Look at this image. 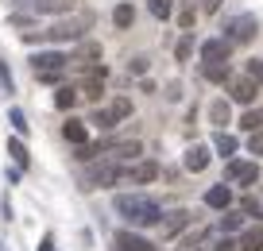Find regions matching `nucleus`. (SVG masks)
<instances>
[{
	"mask_svg": "<svg viewBox=\"0 0 263 251\" xmlns=\"http://www.w3.org/2000/svg\"><path fill=\"white\" fill-rule=\"evenodd\" d=\"M39 251H54V243H50V240H43V243H39Z\"/></svg>",
	"mask_w": 263,
	"mask_h": 251,
	"instance_id": "obj_41",
	"label": "nucleus"
},
{
	"mask_svg": "<svg viewBox=\"0 0 263 251\" xmlns=\"http://www.w3.org/2000/svg\"><path fill=\"white\" fill-rule=\"evenodd\" d=\"M8 120H12V128H16V136H27V116L20 112V108H12Z\"/></svg>",
	"mask_w": 263,
	"mask_h": 251,
	"instance_id": "obj_32",
	"label": "nucleus"
},
{
	"mask_svg": "<svg viewBox=\"0 0 263 251\" xmlns=\"http://www.w3.org/2000/svg\"><path fill=\"white\" fill-rule=\"evenodd\" d=\"M128 70L136 73V78H140V73H147V58H132V62H128Z\"/></svg>",
	"mask_w": 263,
	"mask_h": 251,
	"instance_id": "obj_38",
	"label": "nucleus"
},
{
	"mask_svg": "<svg viewBox=\"0 0 263 251\" xmlns=\"http://www.w3.org/2000/svg\"><path fill=\"white\" fill-rule=\"evenodd\" d=\"M229 50H232V43L224 39V35H217V39H205V43H201V66L229 62Z\"/></svg>",
	"mask_w": 263,
	"mask_h": 251,
	"instance_id": "obj_7",
	"label": "nucleus"
},
{
	"mask_svg": "<svg viewBox=\"0 0 263 251\" xmlns=\"http://www.w3.org/2000/svg\"><path fill=\"white\" fill-rule=\"evenodd\" d=\"M194 24H197V8L186 4V8L178 12V27H182V31H194Z\"/></svg>",
	"mask_w": 263,
	"mask_h": 251,
	"instance_id": "obj_29",
	"label": "nucleus"
},
{
	"mask_svg": "<svg viewBox=\"0 0 263 251\" xmlns=\"http://www.w3.org/2000/svg\"><path fill=\"white\" fill-rule=\"evenodd\" d=\"M54 105L62 108V112H70V108L78 105V85H62V89L54 93Z\"/></svg>",
	"mask_w": 263,
	"mask_h": 251,
	"instance_id": "obj_22",
	"label": "nucleus"
},
{
	"mask_svg": "<svg viewBox=\"0 0 263 251\" xmlns=\"http://www.w3.org/2000/svg\"><path fill=\"white\" fill-rule=\"evenodd\" d=\"M182 162H186V170H190V174H201V170L209 166V147L194 143V147L186 151V159H182Z\"/></svg>",
	"mask_w": 263,
	"mask_h": 251,
	"instance_id": "obj_14",
	"label": "nucleus"
},
{
	"mask_svg": "<svg viewBox=\"0 0 263 251\" xmlns=\"http://www.w3.org/2000/svg\"><path fill=\"white\" fill-rule=\"evenodd\" d=\"M89 124H93V128H101V131H108V128H116V124H120V120H116V112H112V105H105V108H93V116H89Z\"/></svg>",
	"mask_w": 263,
	"mask_h": 251,
	"instance_id": "obj_16",
	"label": "nucleus"
},
{
	"mask_svg": "<svg viewBox=\"0 0 263 251\" xmlns=\"http://www.w3.org/2000/svg\"><path fill=\"white\" fill-rule=\"evenodd\" d=\"M112 112H116V120H128V116H132V101L128 97H116L112 101Z\"/></svg>",
	"mask_w": 263,
	"mask_h": 251,
	"instance_id": "obj_31",
	"label": "nucleus"
},
{
	"mask_svg": "<svg viewBox=\"0 0 263 251\" xmlns=\"http://www.w3.org/2000/svg\"><path fill=\"white\" fill-rule=\"evenodd\" d=\"M259 116H263V108H259Z\"/></svg>",
	"mask_w": 263,
	"mask_h": 251,
	"instance_id": "obj_42",
	"label": "nucleus"
},
{
	"mask_svg": "<svg viewBox=\"0 0 263 251\" xmlns=\"http://www.w3.org/2000/svg\"><path fill=\"white\" fill-rule=\"evenodd\" d=\"M116 251H155V243L147 240V236H140V232H132V228H120L116 232Z\"/></svg>",
	"mask_w": 263,
	"mask_h": 251,
	"instance_id": "obj_8",
	"label": "nucleus"
},
{
	"mask_svg": "<svg viewBox=\"0 0 263 251\" xmlns=\"http://www.w3.org/2000/svg\"><path fill=\"white\" fill-rule=\"evenodd\" d=\"M190 54H194V31H186L178 39V47H174V58H178V62H190Z\"/></svg>",
	"mask_w": 263,
	"mask_h": 251,
	"instance_id": "obj_27",
	"label": "nucleus"
},
{
	"mask_svg": "<svg viewBox=\"0 0 263 251\" xmlns=\"http://www.w3.org/2000/svg\"><path fill=\"white\" fill-rule=\"evenodd\" d=\"M240 213H244V217H255V220H259V217H263V205L255 201V197H244V201H240Z\"/></svg>",
	"mask_w": 263,
	"mask_h": 251,
	"instance_id": "obj_30",
	"label": "nucleus"
},
{
	"mask_svg": "<svg viewBox=\"0 0 263 251\" xmlns=\"http://www.w3.org/2000/svg\"><path fill=\"white\" fill-rule=\"evenodd\" d=\"M89 31V16H74V20H62L54 24L50 31H39V39H50V43H74Z\"/></svg>",
	"mask_w": 263,
	"mask_h": 251,
	"instance_id": "obj_3",
	"label": "nucleus"
},
{
	"mask_svg": "<svg viewBox=\"0 0 263 251\" xmlns=\"http://www.w3.org/2000/svg\"><path fill=\"white\" fill-rule=\"evenodd\" d=\"M190 220H194V213H186V209H174V213H166L159 224H163V240H174V236L182 232V228H190Z\"/></svg>",
	"mask_w": 263,
	"mask_h": 251,
	"instance_id": "obj_11",
	"label": "nucleus"
},
{
	"mask_svg": "<svg viewBox=\"0 0 263 251\" xmlns=\"http://www.w3.org/2000/svg\"><path fill=\"white\" fill-rule=\"evenodd\" d=\"M236 251H263V224L259 220L252 228H244V236L236 240Z\"/></svg>",
	"mask_w": 263,
	"mask_h": 251,
	"instance_id": "obj_15",
	"label": "nucleus"
},
{
	"mask_svg": "<svg viewBox=\"0 0 263 251\" xmlns=\"http://www.w3.org/2000/svg\"><path fill=\"white\" fill-rule=\"evenodd\" d=\"M209 251H236V240H229V236H221V240L213 243Z\"/></svg>",
	"mask_w": 263,
	"mask_h": 251,
	"instance_id": "obj_37",
	"label": "nucleus"
},
{
	"mask_svg": "<svg viewBox=\"0 0 263 251\" xmlns=\"http://www.w3.org/2000/svg\"><path fill=\"white\" fill-rule=\"evenodd\" d=\"M248 151H252V155H263V128H259V131H248Z\"/></svg>",
	"mask_w": 263,
	"mask_h": 251,
	"instance_id": "obj_34",
	"label": "nucleus"
},
{
	"mask_svg": "<svg viewBox=\"0 0 263 251\" xmlns=\"http://www.w3.org/2000/svg\"><path fill=\"white\" fill-rule=\"evenodd\" d=\"M255 31H259L255 12H240V16H232L229 24H224V39H229V43H252Z\"/></svg>",
	"mask_w": 263,
	"mask_h": 251,
	"instance_id": "obj_4",
	"label": "nucleus"
},
{
	"mask_svg": "<svg viewBox=\"0 0 263 251\" xmlns=\"http://www.w3.org/2000/svg\"><path fill=\"white\" fill-rule=\"evenodd\" d=\"M124 178V166L112 159V155H105V159L97 162V166H89V170L82 174V182H85V189H105V186H116V182Z\"/></svg>",
	"mask_w": 263,
	"mask_h": 251,
	"instance_id": "obj_2",
	"label": "nucleus"
},
{
	"mask_svg": "<svg viewBox=\"0 0 263 251\" xmlns=\"http://www.w3.org/2000/svg\"><path fill=\"white\" fill-rule=\"evenodd\" d=\"M229 101H213V105H209V120L217 124V128H224V124H229Z\"/></svg>",
	"mask_w": 263,
	"mask_h": 251,
	"instance_id": "obj_24",
	"label": "nucleus"
},
{
	"mask_svg": "<svg viewBox=\"0 0 263 251\" xmlns=\"http://www.w3.org/2000/svg\"><path fill=\"white\" fill-rule=\"evenodd\" d=\"M217 228H221V236L240 232V228H244V213H229V209H224V213H221V224H217Z\"/></svg>",
	"mask_w": 263,
	"mask_h": 251,
	"instance_id": "obj_20",
	"label": "nucleus"
},
{
	"mask_svg": "<svg viewBox=\"0 0 263 251\" xmlns=\"http://www.w3.org/2000/svg\"><path fill=\"white\" fill-rule=\"evenodd\" d=\"M8 24H12V27H31V16H12Z\"/></svg>",
	"mask_w": 263,
	"mask_h": 251,
	"instance_id": "obj_39",
	"label": "nucleus"
},
{
	"mask_svg": "<svg viewBox=\"0 0 263 251\" xmlns=\"http://www.w3.org/2000/svg\"><path fill=\"white\" fill-rule=\"evenodd\" d=\"M205 205H209V209H229V205H232V186H229V182H221V186H209L205 189Z\"/></svg>",
	"mask_w": 263,
	"mask_h": 251,
	"instance_id": "obj_13",
	"label": "nucleus"
},
{
	"mask_svg": "<svg viewBox=\"0 0 263 251\" xmlns=\"http://www.w3.org/2000/svg\"><path fill=\"white\" fill-rule=\"evenodd\" d=\"M255 178H259V166H255V159H252V162L229 159V166H224V182H229V186H255Z\"/></svg>",
	"mask_w": 263,
	"mask_h": 251,
	"instance_id": "obj_5",
	"label": "nucleus"
},
{
	"mask_svg": "<svg viewBox=\"0 0 263 251\" xmlns=\"http://www.w3.org/2000/svg\"><path fill=\"white\" fill-rule=\"evenodd\" d=\"M112 24L120 27V31H128V27L136 24V8H132L128 0H120V4H116V8H112Z\"/></svg>",
	"mask_w": 263,
	"mask_h": 251,
	"instance_id": "obj_17",
	"label": "nucleus"
},
{
	"mask_svg": "<svg viewBox=\"0 0 263 251\" xmlns=\"http://www.w3.org/2000/svg\"><path fill=\"white\" fill-rule=\"evenodd\" d=\"M8 155H12V162H16L20 170H27V162H31V155H27V147H24V139H8Z\"/></svg>",
	"mask_w": 263,
	"mask_h": 251,
	"instance_id": "obj_19",
	"label": "nucleus"
},
{
	"mask_svg": "<svg viewBox=\"0 0 263 251\" xmlns=\"http://www.w3.org/2000/svg\"><path fill=\"white\" fill-rule=\"evenodd\" d=\"M248 78H252L255 85H263V58H252V62H248Z\"/></svg>",
	"mask_w": 263,
	"mask_h": 251,
	"instance_id": "obj_33",
	"label": "nucleus"
},
{
	"mask_svg": "<svg viewBox=\"0 0 263 251\" xmlns=\"http://www.w3.org/2000/svg\"><path fill=\"white\" fill-rule=\"evenodd\" d=\"M213 147H217V155H224V159H232L236 155V136H229V131H217V139H213Z\"/></svg>",
	"mask_w": 263,
	"mask_h": 251,
	"instance_id": "obj_23",
	"label": "nucleus"
},
{
	"mask_svg": "<svg viewBox=\"0 0 263 251\" xmlns=\"http://www.w3.org/2000/svg\"><path fill=\"white\" fill-rule=\"evenodd\" d=\"M159 174H163V166H159L155 159H140L136 166L124 170V178H128L132 186H151V182H159Z\"/></svg>",
	"mask_w": 263,
	"mask_h": 251,
	"instance_id": "obj_6",
	"label": "nucleus"
},
{
	"mask_svg": "<svg viewBox=\"0 0 263 251\" xmlns=\"http://www.w3.org/2000/svg\"><path fill=\"white\" fill-rule=\"evenodd\" d=\"M147 8H151V16L155 20H171V12H174V0H147Z\"/></svg>",
	"mask_w": 263,
	"mask_h": 251,
	"instance_id": "obj_26",
	"label": "nucleus"
},
{
	"mask_svg": "<svg viewBox=\"0 0 263 251\" xmlns=\"http://www.w3.org/2000/svg\"><path fill=\"white\" fill-rule=\"evenodd\" d=\"M74 8V0H35V12H50V16H54V12H70Z\"/></svg>",
	"mask_w": 263,
	"mask_h": 251,
	"instance_id": "obj_25",
	"label": "nucleus"
},
{
	"mask_svg": "<svg viewBox=\"0 0 263 251\" xmlns=\"http://www.w3.org/2000/svg\"><path fill=\"white\" fill-rule=\"evenodd\" d=\"M74 62L97 66V62H101V47H97V43H82V47H78V54H74Z\"/></svg>",
	"mask_w": 263,
	"mask_h": 251,
	"instance_id": "obj_21",
	"label": "nucleus"
},
{
	"mask_svg": "<svg viewBox=\"0 0 263 251\" xmlns=\"http://www.w3.org/2000/svg\"><path fill=\"white\" fill-rule=\"evenodd\" d=\"M201 8H205V12H217V8H221V0H201Z\"/></svg>",
	"mask_w": 263,
	"mask_h": 251,
	"instance_id": "obj_40",
	"label": "nucleus"
},
{
	"mask_svg": "<svg viewBox=\"0 0 263 251\" xmlns=\"http://www.w3.org/2000/svg\"><path fill=\"white\" fill-rule=\"evenodd\" d=\"M66 62H70V58H66L62 50H39V54L31 58V70H35V73H47V70H66Z\"/></svg>",
	"mask_w": 263,
	"mask_h": 251,
	"instance_id": "obj_10",
	"label": "nucleus"
},
{
	"mask_svg": "<svg viewBox=\"0 0 263 251\" xmlns=\"http://www.w3.org/2000/svg\"><path fill=\"white\" fill-rule=\"evenodd\" d=\"M0 89L12 93V70H8V62H0Z\"/></svg>",
	"mask_w": 263,
	"mask_h": 251,
	"instance_id": "obj_36",
	"label": "nucleus"
},
{
	"mask_svg": "<svg viewBox=\"0 0 263 251\" xmlns=\"http://www.w3.org/2000/svg\"><path fill=\"white\" fill-rule=\"evenodd\" d=\"M62 136H66V143H74V147H82V143H89V120H70L62 124Z\"/></svg>",
	"mask_w": 263,
	"mask_h": 251,
	"instance_id": "obj_12",
	"label": "nucleus"
},
{
	"mask_svg": "<svg viewBox=\"0 0 263 251\" xmlns=\"http://www.w3.org/2000/svg\"><path fill=\"white\" fill-rule=\"evenodd\" d=\"M39 81H47V85H58V81L66 78V70H47V73H35Z\"/></svg>",
	"mask_w": 263,
	"mask_h": 251,
	"instance_id": "obj_35",
	"label": "nucleus"
},
{
	"mask_svg": "<svg viewBox=\"0 0 263 251\" xmlns=\"http://www.w3.org/2000/svg\"><path fill=\"white\" fill-rule=\"evenodd\" d=\"M229 93H232V101H236V105H252L255 93H259V85L244 73V78H232V81H229Z\"/></svg>",
	"mask_w": 263,
	"mask_h": 251,
	"instance_id": "obj_9",
	"label": "nucleus"
},
{
	"mask_svg": "<svg viewBox=\"0 0 263 251\" xmlns=\"http://www.w3.org/2000/svg\"><path fill=\"white\" fill-rule=\"evenodd\" d=\"M112 209L128 220L132 228H155L163 220V209H159L155 197H143V194H116Z\"/></svg>",
	"mask_w": 263,
	"mask_h": 251,
	"instance_id": "obj_1",
	"label": "nucleus"
},
{
	"mask_svg": "<svg viewBox=\"0 0 263 251\" xmlns=\"http://www.w3.org/2000/svg\"><path fill=\"white\" fill-rule=\"evenodd\" d=\"M240 128H244V131H259V128H263V116H259V108H248V112L240 116Z\"/></svg>",
	"mask_w": 263,
	"mask_h": 251,
	"instance_id": "obj_28",
	"label": "nucleus"
},
{
	"mask_svg": "<svg viewBox=\"0 0 263 251\" xmlns=\"http://www.w3.org/2000/svg\"><path fill=\"white\" fill-rule=\"evenodd\" d=\"M201 73H205V81H213V85H229V81H232V70H229V62L201 66Z\"/></svg>",
	"mask_w": 263,
	"mask_h": 251,
	"instance_id": "obj_18",
	"label": "nucleus"
}]
</instances>
